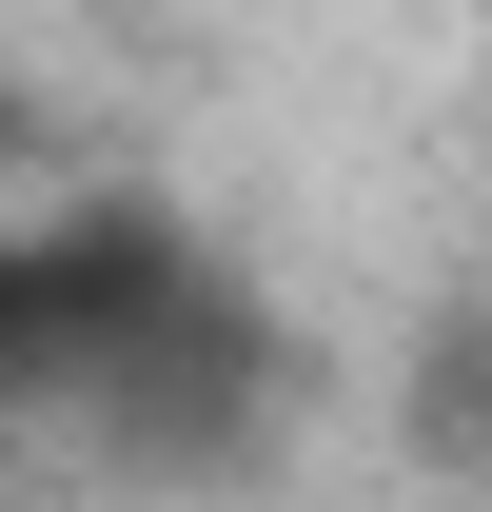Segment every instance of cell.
I'll use <instances>...</instances> for the list:
<instances>
[{
  "label": "cell",
  "mask_w": 492,
  "mask_h": 512,
  "mask_svg": "<svg viewBox=\"0 0 492 512\" xmlns=\"http://www.w3.org/2000/svg\"><path fill=\"white\" fill-rule=\"evenodd\" d=\"M296 316L256 296V256L217 217H178L158 178H60L20 197L0 256V414H60L119 493H256L296 453Z\"/></svg>",
  "instance_id": "cell-1"
},
{
  "label": "cell",
  "mask_w": 492,
  "mask_h": 512,
  "mask_svg": "<svg viewBox=\"0 0 492 512\" xmlns=\"http://www.w3.org/2000/svg\"><path fill=\"white\" fill-rule=\"evenodd\" d=\"M394 434H414L433 473H492V296H453V316L414 335V375H394Z\"/></svg>",
  "instance_id": "cell-2"
},
{
  "label": "cell",
  "mask_w": 492,
  "mask_h": 512,
  "mask_svg": "<svg viewBox=\"0 0 492 512\" xmlns=\"http://www.w3.org/2000/svg\"><path fill=\"white\" fill-rule=\"evenodd\" d=\"M0 256H20V197H0Z\"/></svg>",
  "instance_id": "cell-3"
},
{
  "label": "cell",
  "mask_w": 492,
  "mask_h": 512,
  "mask_svg": "<svg viewBox=\"0 0 492 512\" xmlns=\"http://www.w3.org/2000/svg\"><path fill=\"white\" fill-rule=\"evenodd\" d=\"M473 99H492V60H473Z\"/></svg>",
  "instance_id": "cell-4"
}]
</instances>
